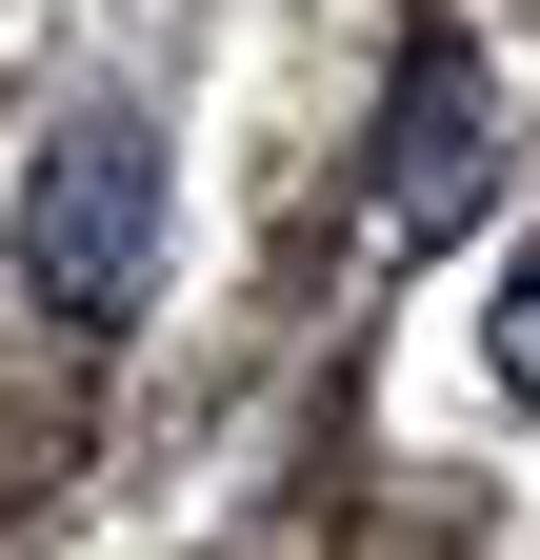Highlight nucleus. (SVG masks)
<instances>
[{
    "label": "nucleus",
    "instance_id": "obj_1",
    "mask_svg": "<svg viewBox=\"0 0 540 560\" xmlns=\"http://www.w3.org/2000/svg\"><path fill=\"white\" fill-rule=\"evenodd\" d=\"M0 260H21V301H40L60 340H120L141 280H161V140L120 120V101H81V120L21 161V200H0Z\"/></svg>",
    "mask_w": 540,
    "mask_h": 560
},
{
    "label": "nucleus",
    "instance_id": "obj_2",
    "mask_svg": "<svg viewBox=\"0 0 540 560\" xmlns=\"http://www.w3.org/2000/svg\"><path fill=\"white\" fill-rule=\"evenodd\" d=\"M460 200H481V60L421 40L400 60V161H380V241H460Z\"/></svg>",
    "mask_w": 540,
    "mask_h": 560
},
{
    "label": "nucleus",
    "instance_id": "obj_3",
    "mask_svg": "<svg viewBox=\"0 0 540 560\" xmlns=\"http://www.w3.org/2000/svg\"><path fill=\"white\" fill-rule=\"evenodd\" d=\"M501 381H520V400H540V241H520V260H501Z\"/></svg>",
    "mask_w": 540,
    "mask_h": 560
}]
</instances>
